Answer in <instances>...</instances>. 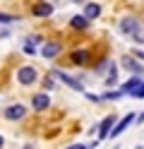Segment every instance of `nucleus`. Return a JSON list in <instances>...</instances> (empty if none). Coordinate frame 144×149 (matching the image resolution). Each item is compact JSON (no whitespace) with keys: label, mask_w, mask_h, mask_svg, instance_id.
<instances>
[{"label":"nucleus","mask_w":144,"mask_h":149,"mask_svg":"<svg viewBox=\"0 0 144 149\" xmlns=\"http://www.w3.org/2000/svg\"><path fill=\"white\" fill-rule=\"evenodd\" d=\"M55 12V5L53 3H46V0H41V3H36V5H31V17H51Z\"/></svg>","instance_id":"11"},{"label":"nucleus","mask_w":144,"mask_h":149,"mask_svg":"<svg viewBox=\"0 0 144 149\" xmlns=\"http://www.w3.org/2000/svg\"><path fill=\"white\" fill-rule=\"evenodd\" d=\"M89 60H91V53L86 51V48H74L70 53V63L74 65V68H86Z\"/></svg>","instance_id":"6"},{"label":"nucleus","mask_w":144,"mask_h":149,"mask_svg":"<svg viewBox=\"0 0 144 149\" xmlns=\"http://www.w3.org/2000/svg\"><path fill=\"white\" fill-rule=\"evenodd\" d=\"M130 53H132V55H134V58H137L139 63H144V51H139V48H132Z\"/></svg>","instance_id":"25"},{"label":"nucleus","mask_w":144,"mask_h":149,"mask_svg":"<svg viewBox=\"0 0 144 149\" xmlns=\"http://www.w3.org/2000/svg\"><path fill=\"white\" fill-rule=\"evenodd\" d=\"M22 149H36V147H34V144H31V142H29V144H24V147H22Z\"/></svg>","instance_id":"30"},{"label":"nucleus","mask_w":144,"mask_h":149,"mask_svg":"<svg viewBox=\"0 0 144 149\" xmlns=\"http://www.w3.org/2000/svg\"><path fill=\"white\" fill-rule=\"evenodd\" d=\"M60 53H63V43H60V41H46L43 48H41V55H43L46 60H53V58H58Z\"/></svg>","instance_id":"10"},{"label":"nucleus","mask_w":144,"mask_h":149,"mask_svg":"<svg viewBox=\"0 0 144 149\" xmlns=\"http://www.w3.org/2000/svg\"><path fill=\"white\" fill-rule=\"evenodd\" d=\"M3 116H5V120H24V116H26V106H22V104H12V106H7L5 111H3Z\"/></svg>","instance_id":"9"},{"label":"nucleus","mask_w":144,"mask_h":149,"mask_svg":"<svg viewBox=\"0 0 144 149\" xmlns=\"http://www.w3.org/2000/svg\"><path fill=\"white\" fill-rule=\"evenodd\" d=\"M67 3H74V5H84L86 0H67Z\"/></svg>","instance_id":"29"},{"label":"nucleus","mask_w":144,"mask_h":149,"mask_svg":"<svg viewBox=\"0 0 144 149\" xmlns=\"http://www.w3.org/2000/svg\"><path fill=\"white\" fill-rule=\"evenodd\" d=\"M118 65H115V60L111 63V68H108V72L103 74V84H106V89H118L120 87V79H118Z\"/></svg>","instance_id":"8"},{"label":"nucleus","mask_w":144,"mask_h":149,"mask_svg":"<svg viewBox=\"0 0 144 149\" xmlns=\"http://www.w3.org/2000/svg\"><path fill=\"white\" fill-rule=\"evenodd\" d=\"M134 118H137V113H132V111H130L127 116H122V118L118 120V123L113 125V130H111V135H108V137H111V139H115V137H120V135L125 132V130H127V127H130V125L134 123Z\"/></svg>","instance_id":"5"},{"label":"nucleus","mask_w":144,"mask_h":149,"mask_svg":"<svg viewBox=\"0 0 144 149\" xmlns=\"http://www.w3.org/2000/svg\"><path fill=\"white\" fill-rule=\"evenodd\" d=\"M65 149H89V147H86V144H79V142H77V144H70V147H65Z\"/></svg>","instance_id":"26"},{"label":"nucleus","mask_w":144,"mask_h":149,"mask_svg":"<svg viewBox=\"0 0 144 149\" xmlns=\"http://www.w3.org/2000/svg\"><path fill=\"white\" fill-rule=\"evenodd\" d=\"M134 149H144V147H142V144H139V147H134Z\"/></svg>","instance_id":"32"},{"label":"nucleus","mask_w":144,"mask_h":149,"mask_svg":"<svg viewBox=\"0 0 144 149\" xmlns=\"http://www.w3.org/2000/svg\"><path fill=\"white\" fill-rule=\"evenodd\" d=\"M3 144H5V139H3V135H0V149H3Z\"/></svg>","instance_id":"31"},{"label":"nucleus","mask_w":144,"mask_h":149,"mask_svg":"<svg viewBox=\"0 0 144 149\" xmlns=\"http://www.w3.org/2000/svg\"><path fill=\"white\" fill-rule=\"evenodd\" d=\"M51 74H53L55 79H60L63 84H67L72 91H79V94H84V91H86V89H84V82H82L79 77H72V74H67V72H65V70H60V68H53V70H51Z\"/></svg>","instance_id":"2"},{"label":"nucleus","mask_w":144,"mask_h":149,"mask_svg":"<svg viewBox=\"0 0 144 149\" xmlns=\"http://www.w3.org/2000/svg\"><path fill=\"white\" fill-rule=\"evenodd\" d=\"M84 96H86V101H94V104H101V96H99V94H91V91H84Z\"/></svg>","instance_id":"21"},{"label":"nucleus","mask_w":144,"mask_h":149,"mask_svg":"<svg viewBox=\"0 0 144 149\" xmlns=\"http://www.w3.org/2000/svg\"><path fill=\"white\" fill-rule=\"evenodd\" d=\"M142 82H144V77H137V74H130V77L125 79V82H120V87H118V89L122 91L125 96H130L132 91H134V89H137V87L142 84Z\"/></svg>","instance_id":"12"},{"label":"nucleus","mask_w":144,"mask_h":149,"mask_svg":"<svg viewBox=\"0 0 144 149\" xmlns=\"http://www.w3.org/2000/svg\"><path fill=\"white\" fill-rule=\"evenodd\" d=\"M82 15H84L89 22L99 19V17H101V5H99V3H94V0H91V3H84V12H82Z\"/></svg>","instance_id":"15"},{"label":"nucleus","mask_w":144,"mask_h":149,"mask_svg":"<svg viewBox=\"0 0 144 149\" xmlns=\"http://www.w3.org/2000/svg\"><path fill=\"white\" fill-rule=\"evenodd\" d=\"M41 41H43V39H41L38 34H34V36H26V39H24V43H31V46H34V43H41Z\"/></svg>","instance_id":"22"},{"label":"nucleus","mask_w":144,"mask_h":149,"mask_svg":"<svg viewBox=\"0 0 144 149\" xmlns=\"http://www.w3.org/2000/svg\"><path fill=\"white\" fill-rule=\"evenodd\" d=\"M31 108H34V111L51 108V96H48V91H38V94L31 96Z\"/></svg>","instance_id":"13"},{"label":"nucleus","mask_w":144,"mask_h":149,"mask_svg":"<svg viewBox=\"0 0 144 149\" xmlns=\"http://www.w3.org/2000/svg\"><path fill=\"white\" fill-rule=\"evenodd\" d=\"M12 22H19L17 15H5V12H0V24H12Z\"/></svg>","instance_id":"18"},{"label":"nucleus","mask_w":144,"mask_h":149,"mask_svg":"<svg viewBox=\"0 0 144 149\" xmlns=\"http://www.w3.org/2000/svg\"><path fill=\"white\" fill-rule=\"evenodd\" d=\"M132 41L137 43V46H144V29H142L139 34H134V36H132Z\"/></svg>","instance_id":"24"},{"label":"nucleus","mask_w":144,"mask_h":149,"mask_svg":"<svg viewBox=\"0 0 144 149\" xmlns=\"http://www.w3.org/2000/svg\"><path fill=\"white\" fill-rule=\"evenodd\" d=\"M22 51H24L26 55H36V46H31V43H24V46H22Z\"/></svg>","instance_id":"23"},{"label":"nucleus","mask_w":144,"mask_h":149,"mask_svg":"<svg viewBox=\"0 0 144 149\" xmlns=\"http://www.w3.org/2000/svg\"><path fill=\"white\" fill-rule=\"evenodd\" d=\"M134 123H139V125L144 123V111H142V113H137V118H134Z\"/></svg>","instance_id":"28"},{"label":"nucleus","mask_w":144,"mask_h":149,"mask_svg":"<svg viewBox=\"0 0 144 149\" xmlns=\"http://www.w3.org/2000/svg\"><path fill=\"white\" fill-rule=\"evenodd\" d=\"M10 36V29H5V26H0V39H7Z\"/></svg>","instance_id":"27"},{"label":"nucleus","mask_w":144,"mask_h":149,"mask_svg":"<svg viewBox=\"0 0 144 149\" xmlns=\"http://www.w3.org/2000/svg\"><path fill=\"white\" fill-rule=\"evenodd\" d=\"M17 82H19V87H34L38 82V70L34 65H22L17 70Z\"/></svg>","instance_id":"3"},{"label":"nucleus","mask_w":144,"mask_h":149,"mask_svg":"<svg viewBox=\"0 0 144 149\" xmlns=\"http://www.w3.org/2000/svg\"><path fill=\"white\" fill-rule=\"evenodd\" d=\"M111 63H113L111 58H101V60L91 68V72H94V74H106V72H108V68H111Z\"/></svg>","instance_id":"17"},{"label":"nucleus","mask_w":144,"mask_h":149,"mask_svg":"<svg viewBox=\"0 0 144 149\" xmlns=\"http://www.w3.org/2000/svg\"><path fill=\"white\" fill-rule=\"evenodd\" d=\"M120 68L127 74H137V77H144V63H139L132 53H125L120 58Z\"/></svg>","instance_id":"4"},{"label":"nucleus","mask_w":144,"mask_h":149,"mask_svg":"<svg viewBox=\"0 0 144 149\" xmlns=\"http://www.w3.org/2000/svg\"><path fill=\"white\" fill-rule=\"evenodd\" d=\"M70 29L72 31H89L91 29V22L86 19L84 15H72L70 17Z\"/></svg>","instance_id":"14"},{"label":"nucleus","mask_w":144,"mask_h":149,"mask_svg":"<svg viewBox=\"0 0 144 149\" xmlns=\"http://www.w3.org/2000/svg\"><path fill=\"white\" fill-rule=\"evenodd\" d=\"M99 96H101V104H103V101H120L125 94H122L120 89H106L103 94H99Z\"/></svg>","instance_id":"16"},{"label":"nucleus","mask_w":144,"mask_h":149,"mask_svg":"<svg viewBox=\"0 0 144 149\" xmlns=\"http://www.w3.org/2000/svg\"><path fill=\"white\" fill-rule=\"evenodd\" d=\"M115 123H118V116H115V113L106 116L101 123H99V142H101V139H108V135H111V130H113Z\"/></svg>","instance_id":"7"},{"label":"nucleus","mask_w":144,"mask_h":149,"mask_svg":"<svg viewBox=\"0 0 144 149\" xmlns=\"http://www.w3.org/2000/svg\"><path fill=\"white\" fill-rule=\"evenodd\" d=\"M130 96H132V99H137V101H139V99H144V82H142V84H139L137 89H134V91H132V94H130Z\"/></svg>","instance_id":"20"},{"label":"nucleus","mask_w":144,"mask_h":149,"mask_svg":"<svg viewBox=\"0 0 144 149\" xmlns=\"http://www.w3.org/2000/svg\"><path fill=\"white\" fill-rule=\"evenodd\" d=\"M142 29H144V24H142L134 15H125V17L118 19V31H120L122 36H130V39H132V36L139 34Z\"/></svg>","instance_id":"1"},{"label":"nucleus","mask_w":144,"mask_h":149,"mask_svg":"<svg viewBox=\"0 0 144 149\" xmlns=\"http://www.w3.org/2000/svg\"><path fill=\"white\" fill-rule=\"evenodd\" d=\"M51 89H55V77L48 74V77L43 79V91H51Z\"/></svg>","instance_id":"19"}]
</instances>
